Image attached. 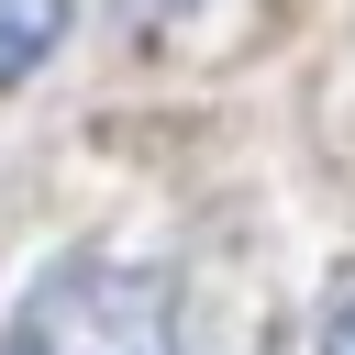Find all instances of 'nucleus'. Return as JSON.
Returning a JSON list of instances; mask_svg holds the SVG:
<instances>
[{
  "label": "nucleus",
  "mask_w": 355,
  "mask_h": 355,
  "mask_svg": "<svg viewBox=\"0 0 355 355\" xmlns=\"http://www.w3.org/2000/svg\"><path fill=\"white\" fill-rule=\"evenodd\" d=\"M311 355H355V300H333V311H322V333H311Z\"/></svg>",
  "instance_id": "nucleus-3"
},
{
  "label": "nucleus",
  "mask_w": 355,
  "mask_h": 355,
  "mask_svg": "<svg viewBox=\"0 0 355 355\" xmlns=\"http://www.w3.org/2000/svg\"><path fill=\"white\" fill-rule=\"evenodd\" d=\"M178 11H200V0H122V22H178Z\"/></svg>",
  "instance_id": "nucleus-4"
},
{
  "label": "nucleus",
  "mask_w": 355,
  "mask_h": 355,
  "mask_svg": "<svg viewBox=\"0 0 355 355\" xmlns=\"http://www.w3.org/2000/svg\"><path fill=\"white\" fill-rule=\"evenodd\" d=\"M0 355H189V300L155 255H55L22 277Z\"/></svg>",
  "instance_id": "nucleus-1"
},
{
  "label": "nucleus",
  "mask_w": 355,
  "mask_h": 355,
  "mask_svg": "<svg viewBox=\"0 0 355 355\" xmlns=\"http://www.w3.org/2000/svg\"><path fill=\"white\" fill-rule=\"evenodd\" d=\"M67 44V0H0V89H22Z\"/></svg>",
  "instance_id": "nucleus-2"
}]
</instances>
